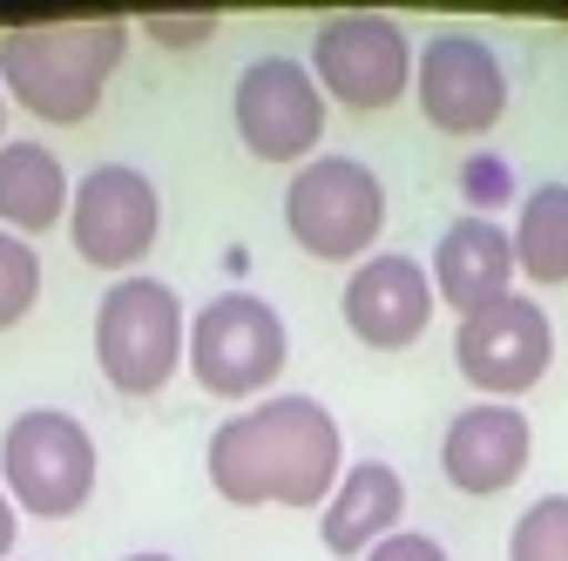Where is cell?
Listing matches in <instances>:
<instances>
[{
	"label": "cell",
	"instance_id": "obj_1",
	"mask_svg": "<svg viewBox=\"0 0 568 561\" xmlns=\"http://www.w3.org/2000/svg\"><path fill=\"white\" fill-rule=\"evenodd\" d=\"M203 467L231 508H325L345 473V440L312 392H277L231 412Z\"/></svg>",
	"mask_w": 568,
	"mask_h": 561
},
{
	"label": "cell",
	"instance_id": "obj_2",
	"mask_svg": "<svg viewBox=\"0 0 568 561\" xmlns=\"http://www.w3.org/2000/svg\"><path fill=\"white\" fill-rule=\"evenodd\" d=\"M129 54V21H41L0 34V89L34 122L75 129L102 109V89Z\"/></svg>",
	"mask_w": 568,
	"mask_h": 561
},
{
	"label": "cell",
	"instance_id": "obj_3",
	"mask_svg": "<svg viewBox=\"0 0 568 561\" xmlns=\"http://www.w3.org/2000/svg\"><path fill=\"white\" fill-rule=\"evenodd\" d=\"M190 353V312L163 277H115L95 305V366L122 399H156Z\"/></svg>",
	"mask_w": 568,
	"mask_h": 561
},
{
	"label": "cell",
	"instance_id": "obj_4",
	"mask_svg": "<svg viewBox=\"0 0 568 561\" xmlns=\"http://www.w3.org/2000/svg\"><path fill=\"white\" fill-rule=\"evenodd\" d=\"M284 231L318 264H359L386 231V183L359 156H312L284 190Z\"/></svg>",
	"mask_w": 568,
	"mask_h": 561
},
{
	"label": "cell",
	"instance_id": "obj_5",
	"mask_svg": "<svg viewBox=\"0 0 568 561\" xmlns=\"http://www.w3.org/2000/svg\"><path fill=\"white\" fill-rule=\"evenodd\" d=\"M0 487L34 521H68L95 494V434L61 406H28L0 434Z\"/></svg>",
	"mask_w": 568,
	"mask_h": 561
},
{
	"label": "cell",
	"instance_id": "obj_6",
	"mask_svg": "<svg viewBox=\"0 0 568 561\" xmlns=\"http://www.w3.org/2000/svg\"><path fill=\"white\" fill-rule=\"evenodd\" d=\"M190 373L210 399H257L284 359H292V338H284V318L251 298V292H217L196 318H190Z\"/></svg>",
	"mask_w": 568,
	"mask_h": 561
},
{
	"label": "cell",
	"instance_id": "obj_7",
	"mask_svg": "<svg viewBox=\"0 0 568 561\" xmlns=\"http://www.w3.org/2000/svg\"><path fill=\"white\" fill-rule=\"evenodd\" d=\"M163 231V196L135 163H95L75 183V203H68V244H75L82 264L135 277V264L156 251Z\"/></svg>",
	"mask_w": 568,
	"mask_h": 561
},
{
	"label": "cell",
	"instance_id": "obj_8",
	"mask_svg": "<svg viewBox=\"0 0 568 561\" xmlns=\"http://www.w3.org/2000/svg\"><path fill=\"white\" fill-rule=\"evenodd\" d=\"M312 82L345 109H393L413 89V41L386 14H332L312 34Z\"/></svg>",
	"mask_w": 568,
	"mask_h": 561
},
{
	"label": "cell",
	"instance_id": "obj_9",
	"mask_svg": "<svg viewBox=\"0 0 568 561\" xmlns=\"http://www.w3.org/2000/svg\"><path fill=\"white\" fill-rule=\"evenodd\" d=\"M231 115L257 163H312L325 135V89L312 82V68L298 54H257L237 75Z\"/></svg>",
	"mask_w": 568,
	"mask_h": 561
},
{
	"label": "cell",
	"instance_id": "obj_10",
	"mask_svg": "<svg viewBox=\"0 0 568 561\" xmlns=\"http://www.w3.org/2000/svg\"><path fill=\"white\" fill-rule=\"evenodd\" d=\"M548 359H555V325L521 292L501 298V305H487V312H474V318H460V332H454L460 379L474 392H487V399H501V406H515L521 392H535L541 373H548Z\"/></svg>",
	"mask_w": 568,
	"mask_h": 561
},
{
	"label": "cell",
	"instance_id": "obj_11",
	"mask_svg": "<svg viewBox=\"0 0 568 561\" xmlns=\"http://www.w3.org/2000/svg\"><path fill=\"white\" fill-rule=\"evenodd\" d=\"M413 95L440 135H487L508 109V68L474 34H434L413 54Z\"/></svg>",
	"mask_w": 568,
	"mask_h": 561
},
{
	"label": "cell",
	"instance_id": "obj_12",
	"mask_svg": "<svg viewBox=\"0 0 568 561\" xmlns=\"http://www.w3.org/2000/svg\"><path fill=\"white\" fill-rule=\"evenodd\" d=\"M434 305H440L434 277H426V264L406 257V251H379L366 264H352L345 298H338L352 338L373 345V353H406V345L426 332V318H434Z\"/></svg>",
	"mask_w": 568,
	"mask_h": 561
},
{
	"label": "cell",
	"instance_id": "obj_13",
	"mask_svg": "<svg viewBox=\"0 0 568 561\" xmlns=\"http://www.w3.org/2000/svg\"><path fill=\"white\" fill-rule=\"evenodd\" d=\"M528 453H535V434L521 406H501V399H480L467 412L447 419V440H440V467L460 494H501L528 473Z\"/></svg>",
	"mask_w": 568,
	"mask_h": 561
},
{
	"label": "cell",
	"instance_id": "obj_14",
	"mask_svg": "<svg viewBox=\"0 0 568 561\" xmlns=\"http://www.w3.org/2000/svg\"><path fill=\"white\" fill-rule=\"evenodd\" d=\"M434 298H447L460 318L487 312V305H501L515 298V237L494 224V217H454L434 244Z\"/></svg>",
	"mask_w": 568,
	"mask_h": 561
},
{
	"label": "cell",
	"instance_id": "obj_15",
	"mask_svg": "<svg viewBox=\"0 0 568 561\" xmlns=\"http://www.w3.org/2000/svg\"><path fill=\"white\" fill-rule=\"evenodd\" d=\"M399 514H406V480L386 460H352L325 501L318 534L332 554H373L386 534H399Z\"/></svg>",
	"mask_w": 568,
	"mask_h": 561
},
{
	"label": "cell",
	"instance_id": "obj_16",
	"mask_svg": "<svg viewBox=\"0 0 568 561\" xmlns=\"http://www.w3.org/2000/svg\"><path fill=\"white\" fill-rule=\"evenodd\" d=\"M68 203H75V183L48 143H0V231L34 244L41 231L68 224Z\"/></svg>",
	"mask_w": 568,
	"mask_h": 561
},
{
	"label": "cell",
	"instance_id": "obj_17",
	"mask_svg": "<svg viewBox=\"0 0 568 561\" xmlns=\"http://www.w3.org/2000/svg\"><path fill=\"white\" fill-rule=\"evenodd\" d=\"M515 271L535 285H568V183H535L515 217Z\"/></svg>",
	"mask_w": 568,
	"mask_h": 561
},
{
	"label": "cell",
	"instance_id": "obj_18",
	"mask_svg": "<svg viewBox=\"0 0 568 561\" xmlns=\"http://www.w3.org/2000/svg\"><path fill=\"white\" fill-rule=\"evenodd\" d=\"M41 298V257L28 237L14 231H0V332H14Z\"/></svg>",
	"mask_w": 568,
	"mask_h": 561
},
{
	"label": "cell",
	"instance_id": "obj_19",
	"mask_svg": "<svg viewBox=\"0 0 568 561\" xmlns=\"http://www.w3.org/2000/svg\"><path fill=\"white\" fill-rule=\"evenodd\" d=\"M508 561H568V494H541V501L515 521Z\"/></svg>",
	"mask_w": 568,
	"mask_h": 561
},
{
	"label": "cell",
	"instance_id": "obj_20",
	"mask_svg": "<svg viewBox=\"0 0 568 561\" xmlns=\"http://www.w3.org/2000/svg\"><path fill=\"white\" fill-rule=\"evenodd\" d=\"M142 34L183 54V48H203L210 34H217V14H150V21H142Z\"/></svg>",
	"mask_w": 568,
	"mask_h": 561
},
{
	"label": "cell",
	"instance_id": "obj_21",
	"mask_svg": "<svg viewBox=\"0 0 568 561\" xmlns=\"http://www.w3.org/2000/svg\"><path fill=\"white\" fill-rule=\"evenodd\" d=\"M366 561H447V548L434 534H386Z\"/></svg>",
	"mask_w": 568,
	"mask_h": 561
},
{
	"label": "cell",
	"instance_id": "obj_22",
	"mask_svg": "<svg viewBox=\"0 0 568 561\" xmlns=\"http://www.w3.org/2000/svg\"><path fill=\"white\" fill-rule=\"evenodd\" d=\"M14 528H21V508L8 501V487H0V561L14 554Z\"/></svg>",
	"mask_w": 568,
	"mask_h": 561
},
{
	"label": "cell",
	"instance_id": "obj_23",
	"mask_svg": "<svg viewBox=\"0 0 568 561\" xmlns=\"http://www.w3.org/2000/svg\"><path fill=\"white\" fill-rule=\"evenodd\" d=\"M122 561H176V554H156V548H150V554H122Z\"/></svg>",
	"mask_w": 568,
	"mask_h": 561
},
{
	"label": "cell",
	"instance_id": "obj_24",
	"mask_svg": "<svg viewBox=\"0 0 568 561\" xmlns=\"http://www.w3.org/2000/svg\"><path fill=\"white\" fill-rule=\"evenodd\" d=\"M0 129H8V89H0Z\"/></svg>",
	"mask_w": 568,
	"mask_h": 561
}]
</instances>
